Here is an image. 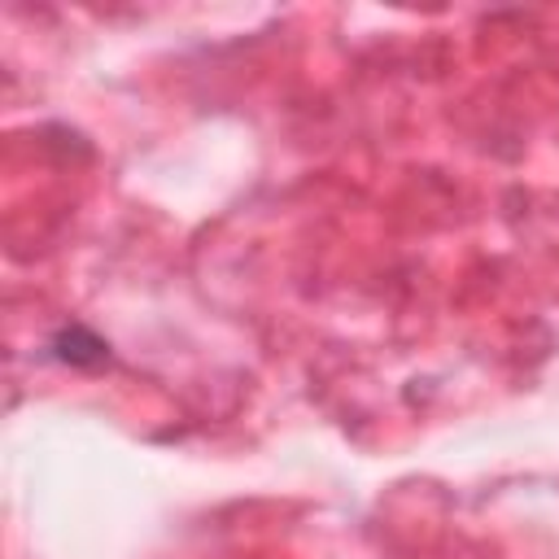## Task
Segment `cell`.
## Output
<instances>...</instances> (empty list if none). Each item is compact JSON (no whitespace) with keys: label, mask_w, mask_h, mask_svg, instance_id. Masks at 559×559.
I'll list each match as a JSON object with an SVG mask.
<instances>
[{"label":"cell","mask_w":559,"mask_h":559,"mask_svg":"<svg viewBox=\"0 0 559 559\" xmlns=\"http://www.w3.org/2000/svg\"><path fill=\"white\" fill-rule=\"evenodd\" d=\"M52 354L61 362H74V367H96V362H105V341L74 323V328H61L52 336Z\"/></svg>","instance_id":"cell-1"}]
</instances>
